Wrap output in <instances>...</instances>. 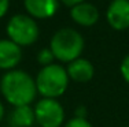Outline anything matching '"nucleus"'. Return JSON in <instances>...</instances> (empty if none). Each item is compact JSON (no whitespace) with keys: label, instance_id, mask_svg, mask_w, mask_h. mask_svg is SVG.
<instances>
[{"label":"nucleus","instance_id":"f257e3e1","mask_svg":"<svg viewBox=\"0 0 129 127\" xmlns=\"http://www.w3.org/2000/svg\"><path fill=\"white\" fill-rule=\"evenodd\" d=\"M0 92L4 100L13 107L30 105L37 96L36 81L23 70L6 71L0 79Z\"/></svg>","mask_w":129,"mask_h":127},{"label":"nucleus","instance_id":"f03ea898","mask_svg":"<svg viewBox=\"0 0 129 127\" xmlns=\"http://www.w3.org/2000/svg\"><path fill=\"white\" fill-rule=\"evenodd\" d=\"M85 41L81 33L73 28H62L54 33L50 41V49L60 63H70L81 57Z\"/></svg>","mask_w":129,"mask_h":127},{"label":"nucleus","instance_id":"7ed1b4c3","mask_svg":"<svg viewBox=\"0 0 129 127\" xmlns=\"http://www.w3.org/2000/svg\"><path fill=\"white\" fill-rule=\"evenodd\" d=\"M35 81L39 94L45 98H58L67 90L70 78L63 66L52 63L50 66L41 67Z\"/></svg>","mask_w":129,"mask_h":127},{"label":"nucleus","instance_id":"20e7f679","mask_svg":"<svg viewBox=\"0 0 129 127\" xmlns=\"http://www.w3.org/2000/svg\"><path fill=\"white\" fill-rule=\"evenodd\" d=\"M8 40L19 45L21 48L30 47L39 40L40 29L35 18L27 14H15L10 18L6 26Z\"/></svg>","mask_w":129,"mask_h":127},{"label":"nucleus","instance_id":"39448f33","mask_svg":"<svg viewBox=\"0 0 129 127\" xmlns=\"http://www.w3.org/2000/svg\"><path fill=\"white\" fill-rule=\"evenodd\" d=\"M36 123L40 127H60L64 123V109L58 98L43 97L33 108Z\"/></svg>","mask_w":129,"mask_h":127},{"label":"nucleus","instance_id":"423d86ee","mask_svg":"<svg viewBox=\"0 0 129 127\" xmlns=\"http://www.w3.org/2000/svg\"><path fill=\"white\" fill-rule=\"evenodd\" d=\"M106 19L114 30L129 29V0H111L106 10Z\"/></svg>","mask_w":129,"mask_h":127},{"label":"nucleus","instance_id":"0eeeda50","mask_svg":"<svg viewBox=\"0 0 129 127\" xmlns=\"http://www.w3.org/2000/svg\"><path fill=\"white\" fill-rule=\"evenodd\" d=\"M22 60V48L8 38L0 40V70H14Z\"/></svg>","mask_w":129,"mask_h":127},{"label":"nucleus","instance_id":"6e6552de","mask_svg":"<svg viewBox=\"0 0 129 127\" xmlns=\"http://www.w3.org/2000/svg\"><path fill=\"white\" fill-rule=\"evenodd\" d=\"M99 17L100 15L98 7L88 2H82L70 8V18L73 19V22H76L80 26H84V28H91V26L96 25Z\"/></svg>","mask_w":129,"mask_h":127},{"label":"nucleus","instance_id":"1a4fd4ad","mask_svg":"<svg viewBox=\"0 0 129 127\" xmlns=\"http://www.w3.org/2000/svg\"><path fill=\"white\" fill-rule=\"evenodd\" d=\"M23 7L35 19H48L56 14L59 0H23Z\"/></svg>","mask_w":129,"mask_h":127},{"label":"nucleus","instance_id":"9d476101","mask_svg":"<svg viewBox=\"0 0 129 127\" xmlns=\"http://www.w3.org/2000/svg\"><path fill=\"white\" fill-rule=\"evenodd\" d=\"M66 71L70 81H74V82H78V83L89 82L95 75L93 64L88 59H84V57H78V59L67 63Z\"/></svg>","mask_w":129,"mask_h":127},{"label":"nucleus","instance_id":"9b49d317","mask_svg":"<svg viewBox=\"0 0 129 127\" xmlns=\"http://www.w3.org/2000/svg\"><path fill=\"white\" fill-rule=\"evenodd\" d=\"M36 123L35 111L30 105L22 107H14L10 115V124L11 127H32Z\"/></svg>","mask_w":129,"mask_h":127},{"label":"nucleus","instance_id":"f8f14e48","mask_svg":"<svg viewBox=\"0 0 129 127\" xmlns=\"http://www.w3.org/2000/svg\"><path fill=\"white\" fill-rule=\"evenodd\" d=\"M54 60H55V56H54V53H52V51L50 49V47L43 48V49L37 53V62H39V64L41 66V67L52 64Z\"/></svg>","mask_w":129,"mask_h":127},{"label":"nucleus","instance_id":"ddd939ff","mask_svg":"<svg viewBox=\"0 0 129 127\" xmlns=\"http://www.w3.org/2000/svg\"><path fill=\"white\" fill-rule=\"evenodd\" d=\"M64 127H93L92 123L84 116H74L64 123Z\"/></svg>","mask_w":129,"mask_h":127},{"label":"nucleus","instance_id":"4468645a","mask_svg":"<svg viewBox=\"0 0 129 127\" xmlns=\"http://www.w3.org/2000/svg\"><path fill=\"white\" fill-rule=\"evenodd\" d=\"M119 72H121V77L124 78V81L129 85V55L122 59L121 64H119Z\"/></svg>","mask_w":129,"mask_h":127},{"label":"nucleus","instance_id":"2eb2a0df","mask_svg":"<svg viewBox=\"0 0 129 127\" xmlns=\"http://www.w3.org/2000/svg\"><path fill=\"white\" fill-rule=\"evenodd\" d=\"M10 10V0H0V19L6 17Z\"/></svg>","mask_w":129,"mask_h":127},{"label":"nucleus","instance_id":"dca6fc26","mask_svg":"<svg viewBox=\"0 0 129 127\" xmlns=\"http://www.w3.org/2000/svg\"><path fill=\"white\" fill-rule=\"evenodd\" d=\"M60 3H63L64 6H67L69 8H72L73 6H76V4H80V3H82V2H87V0H59Z\"/></svg>","mask_w":129,"mask_h":127},{"label":"nucleus","instance_id":"f3484780","mask_svg":"<svg viewBox=\"0 0 129 127\" xmlns=\"http://www.w3.org/2000/svg\"><path fill=\"white\" fill-rule=\"evenodd\" d=\"M4 113H6L4 105H3V102L0 101V122H2V120H3V117H4Z\"/></svg>","mask_w":129,"mask_h":127},{"label":"nucleus","instance_id":"a211bd4d","mask_svg":"<svg viewBox=\"0 0 129 127\" xmlns=\"http://www.w3.org/2000/svg\"><path fill=\"white\" fill-rule=\"evenodd\" d=\"M124 127H129V126H124Z\"/></svg>","mask_w":129,"mask_h":127}]
</instances>
